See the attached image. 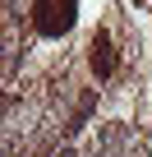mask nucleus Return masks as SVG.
I'll list each match as a JSON object with an SVG mask.
<instances>
[{"label": "nucleus", "instance_id": "f257e3e1", "mask_svg": "<svg viewBox=\"0 0 152 157\" xmlns=\"http://www.w3.org/2000/svg\"><path fill=\"white\" fill-rule=\"evenodd\" d=\"M32 23L46 37L69 33V23H74V0H37V5H32Z\"/></svg>", "mask_w": 152, "mask_h": 157}, {"label": "nucleus", "instance_id": "f03ea898", "mask_svg": "<svg viewBox=\"0 0 152 157\" xmlns=\"http://www.w3.org/2000/svg\"><path fill=\"white\" fill-rule=\"evenodd\" d=\"M92 69H97V78H111L115 74V46H111L106 33L92 37Z\"/></svg>", "mask_w": 152, "mask_h": 157}]
</instances>
